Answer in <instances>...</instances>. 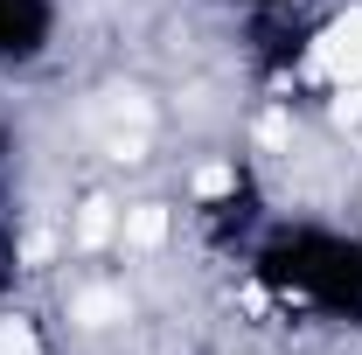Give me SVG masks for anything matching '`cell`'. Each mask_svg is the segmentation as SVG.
I'll use <instances>...</instances> for the list:
<instances>
[{"label":"cell","instance_id":"6da1fadb","mask_svg":"<svg viewBox=\"0 0 362 355\" xmlns=\"http://www.w3.org/2000/svg\"><path fill=\"white\" fill-rule=\"evenodd\" d=\"M251 279L279 307L327 320V327H362V230L341 223H272L251 244Z\"/></svg>","mask_w":362,"mask_h":355},{"label":"cell","instance_id":"3957f363","mask_svg":"<svg viewBox=\"0 0 362 355\" xmlns=\"http://www.w3.org/2000/svg\"><path fill=\"white\" fill-rule=\"evenodd\" d=\"M258 216V188H251V181H237V188H230V195H216V202H209V237H216V244H230V223H237V230H244V223Z\"/></svg>","mask_w":362,"mask_h":355},{"label":"cell","instance_id":"7a4b0ae2","mask_svg":"<svg viewBox=\"0 0 362 355\" xmlns=\"http://www.w3.org/2000/svg\"><path fill=\"white\" fill-rule=\"evenodd\" d=\"M56 42V0H0V70H28Z\"/></svg>","mask_w":362,"mask_h":355},{"label":"cell","instance_id":"277c9868","mask_svg":"<svg viewBox=\"0 0 362 355\" xmlns=\"http://www.w3.org/2000/svg\"><path fill=\"white\" fill-rule=\"evenodd\" d=\"M237 7H251V14H286V7H300V0H237Z\"/></svg>","mask_w":362,"mask_h":355},{"label":"cell","instance_id":"5b68a950","mask_svg":"<svg viewBox=\"0 0 362 355\" xmlns=\"http://www.w3.org/2000/svg\"><path fill=\"white\" fill-rule=\"evenodd\" d=\"M7 153H14V133H7V119H0V168H7Z\"/></svg>","mask_w":362,"mask_h":355}]
</instances>
